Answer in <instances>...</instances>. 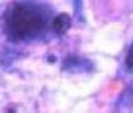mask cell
<instances>
[{
    "label": "cell",
    "mask_w": 133,
    "mask_h": 113,
    "mask_svg": "<svg viewBox=\"0 0 133 113\" xmlns=\"http://www.w3.org/2000/svg\"><path fill=\"white\" fill-rule=\"evenodd\" d=\"M51 10L37 0H15L3 15L4 33L12 41H31L49 28Z\"/></svg>",
    "instance_id": "obj_1"
},
{
    "label": "cell",
    "mask_w": 133,
    "mask_h": 113,
    "mask_svg": "<svg viewBox=\"0 0 133 113\" xmlns=\"http://www.w3.org/2000/svg\"><path fill=\"white\" fill-rule=\"evenodd\" d=\"M125 65H126L128 70L133 72V43L130 44L128 52H126V57H125Z\"/></svg>",
    "instance_id": "obj_3"
},
{
    "label": "cell",
    "mask_w": 133,
    "mask_h": 113,
    "mask_svg": "<svg viewBox=\"0 0 133 113\" xmlns=\"http://www.w3.org/2000/svg\"><path fill=\"white\" fill-rule=\"evenodd\" d=\"M69 28H71V18H69L68 14H65V12L58 14L57 17H54L53 21H51V29L58 36L66 33V31H68Z\"/></svg>",
    "instance_id": "obj_2"
}]
</instances>
